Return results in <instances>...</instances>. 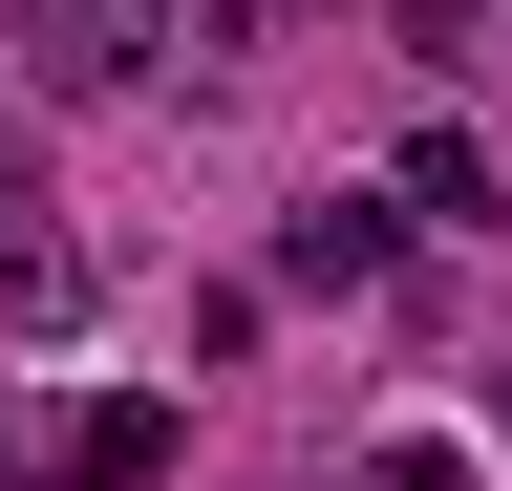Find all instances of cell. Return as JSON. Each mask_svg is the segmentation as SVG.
I'll list each match as a JSON object with an SVG mask.
<instances>
[{"instance_id":"6da1fadb","label":"cell","mask_w":512,"mask_h":491,"mask_svg":"<svg viewBox=\"0 0 512 491\" xmlns=\"http://www.w3.org/2000/svg\"><path fill=\"white\" fill-rule=\"evenodd\" d=\"M0 22H22V86L43 107H107V86H150L171 0H0Z\"/></svg>"},{"instance_id":"7a4b0ae2","label":"cell","mask_w":512,"mask_h":491,"mask_svg":"<svg viewBox=\"0 0 512 491\" xmlns=\"http://www.w3.org/2000/svg\"><path fill=\"white\" fill-rule=\"evenodd\" d=\"M384 257H406V214H384V193H299V214H278V278H299V299H363Z\"/></svg>"},{"instance_id":"3957f363","label":"cell","mask_w":512,"mask_h":491,"mask_svg":"<svg viewBox=\"0 0 512 491\" xmlns=\"http://www.w3.org/2000/svg\"><path fill=\"white\" fill-rule=\"evenodd\" d=\"M22 491H171V406H86V427H43Z\"/></svg>"},{"instance_id":"277c9868","label":"cell","mask_w":512,"mask_h":491,"mask_svg":"<svg viewBox=\"0 0 512 491\" xmlns=\"http://www.w3.org/2000/svg\"><path fill=\"white\" fill-rule=\"evenodd\" d=\"M406 214H491V150L470 129H406Z\"/></svg>"},{"instance_id":"5b68a950","label":"cell","mask_w":512,"mask_h":491,"mask_svg":"<svg viewBox=\"0 0 512 491\" xmlns=\"http://www.w3.org/2000/svg\"><path fill=\"white\" fill-rule=\"evenodd\" d=\"M363 491H491V470H470V449H384Z\"/></svg>"},{"instance_id":"8992f818","label":"cell","mask_w":512,"mask_h":491,"mask_svg":"<svg viewBox=\"0 0 512 491\" xmlns=\"http://www.w3.org/2000/svg\"><path fill=\"white\" fill-rule=\"evenodd\" d=\"M470 22H491V0H406V43H427V65H448V43H470Z\"/></svg>"},{"instance_id":"52a82bcc","label":"cell","mask_w":512,"mask_h":491,"mask_svg":"<svg viewBox=\"0 0 512 491\" xmlns=\"http://www.w3.org/2000/svg\"><path fill=\"white\" fill-rule=\"evenodd\" d=\"M491 427H512V363H491Z\"/></svg>"}]
</instances>
